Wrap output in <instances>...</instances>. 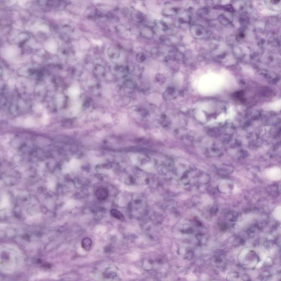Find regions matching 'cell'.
<instances>
[{
  "label": "cell",
  "mask_w": 281,
  "mask_h": 281,
  "mask_svg": "<svg viewBox=\"0 0 281 281\" xmlns=\"http://www.w3.org/2000/svg\"><path fill=\"white\" fill-rule=\"evenodd\" d=\"M92 241L91 239L89 238H85L81 242V246L86 250H89L91 249V247L92 246Z\"/></svg>",
  "instance_id": "52a82bcc"
},
{
  "label": "cell",
  "mask_w": 281,
  "mask_h": 281,
  "mask_svg": "<svg viewBox=\"0 0 281 281\" xmlns=\"http://www.w3.org/2000/svg\"><path fill=\"white\" fill-rule=\"evenodd\" d=\"M123 86L126 89L133 90L135 88V82L131 80L127 79L123 82Z\"/></svg>",
  "instance_id": "9c48e42d"
},
{
  "label": "cell",
  "mask_w": 281,
  "mask_h": 281,
  "mask_svg": "<svg viewBox=\"0 0 281 281\" xmlns=\"http://www.w3.org/2000/svg\"><path fill=\"white\" fill-rule=\"evenodd\" d=\"M111 216L119 220H123L125 219L123 214L117 209H111Z\"/></svg>",
  "instance_id": "ba28073f"
},
{
  "label": "cell",
  "mask_w": 281,
  "mask_h": 281,
  "mask_svg": "<svg viewBox=\"0 0 281 281\" xmlns=\"http://www.w3.org/2000/svg\"><path fill=\"white\" fill-rule=\"evenodd\" d=\"M140 35L144 38L150 39L153 36V33L152 30L147 26L144 27L140 31Z\"/></svg>",
  "instance_id": "5b68a950"
},
{
  "label": "cell",
  "mask_w": 281,
  "mask_h": 281,
  "mask_svg": "<svg viewBox=\"0 0 281 281\" xmlns=\"http://www.w3.org/2000/svg\"><path fill=\"white\" fill-rule=\"evenodd\" d=\"M146 57L145 54L142 52L138 53L136 55V60L140 63H143L145 62Z\"/></svg>",
  "instance_id": "8fae6325"
},
{
  "label": "cell",
  "mask_w": 281,
  "mask_h": 281,
  "mask_svg": "<svg viewBox=\"0 0 281 281\" xmlns=\"http://www.w3.org/2000/svg\"><path fill=\"white\" fill-rule=\"evenodd\" d=\"M131 17L132 20L137 23H141L144 20V17L140 12L138 11H133L131 13Z\"/></svg>",
  "instance_id": "277c9868"
},
{
  "label": "cell",
  "mask_w": 281,
  "mask_h": 281,
  "mask_svg": "<svg viewBox=\"0 0 281 281\" xmlns=\"http://www.w3.org/2000/svg\"><path fill=\"white\" fill-rule=\"evenodd\" d=\"M265 175L267 178L273 181H278L281 179V171L280 168L274 167L266 171Z\"/></svg>",
  "instance_id": "6da1fadb"
},
{
  "label": "cell",
  "mask_w": 281,
  "mask_h": 281,
  "mask_svg": "<svg viewBox=\"0 0 281 281\" xmlns=\"http://www.w3.org/2000/svg\"><path fill=\"white\" fill-rule=\"evenodd\" d=\"M281 207L280 206H278L276 207L275 209L273 211V215L275 218H276L278 220H280L281 219Z\"/></svg>",
  "instance_id": "30bf717a"
},
{
  "label": "cell",
  "mask_w": 281,
  "mask_h": 281,
  "mask_svg": "<svg viewBox=\"0 0 281 281\" xmlns=\"http://www.w3.org/2000/svg\"><path fill=\"white\" fill-rule=\"evenodd\" d=\"M93 72L96 76L101 77L103 75H104L106 72V69L102 65L100 64H97L94 67Z\"/></svg>",
  "instance_id": "8992f818"
},
{
  "label": "cell",
  "mask_w": 281,
  "mask_h": 281,
  "mask_svg": "<svg viewBox=\"0 0 281 281\" xmlns=\"http://www.w3.org/2000/svg\"><path fill=\"white\" fill-rule=\"evenodd\" d=\"M107 55L111 60H116L121 55L120 50L115 46H111L107 49Z\"/></svg>",
  "instance_id": "7a4b0ae2"
},
{
  "label": "cell",
  "mask_w": 281,
  "mask_h": 281,
  "mask_svg": "<svg viewBox=\"0 0 281 281\" xmlns=\"http://www.w3.org/2000/svg\"><path fill=\"white\" fill-rule=\"evenodd\" d=\"M94 194L98 200H105L108 197L109 192L106 188L99 187L96 190Z\"/></svg>",
  "instance_id": "3957f363"
}]
</instances>
